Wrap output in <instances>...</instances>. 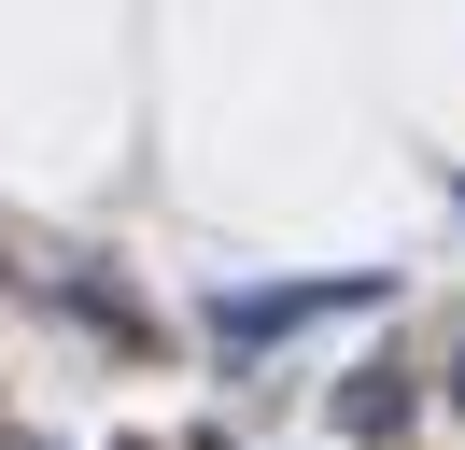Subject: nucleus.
Segmentation results:
<instances>
[{"instance_id": "1", "label": "nucleus", "mask_w": 465, "mask_h": 450, "mask_svg": "<svg viewBox=\"0 0 465 450\" xmlns=\"http://www.w3.org/2000/svg\"><path fill=\"white\" fill-rule=\"evenodd\" d=\"M324 309H381V281H282V296H226V309H212V338H226V352H268L282 324H324Z\"/></svg>"}]
</instances>
